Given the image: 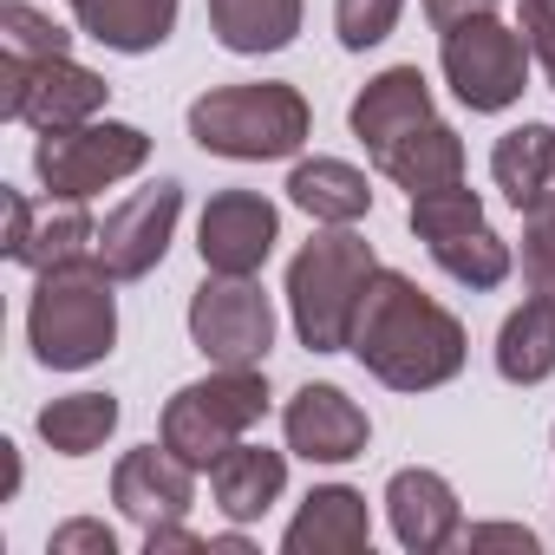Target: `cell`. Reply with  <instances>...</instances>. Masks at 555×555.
<instances>
[{
  "label": "cell",
  "mask_w": 555,
  "mask_h": 555,
  "mask_svg": "<svg viewBox=\"0 0 555 555\" xmlns=\"http://www.w3.org/2000/svg\"><path fill=\"white\" fill-rule=\"evenodd\" d=\"M353 353L399 392H418V386H438L464 366V327L425 301L405 274L379 268L373 288L360 301V321H353Z\"/></svg>",
  "instance_id": "cell-1"
},
{
  "label": "cell",
  "mask_w": 555,
  "mask_h": 555,
  "mask_svg": "<svg viewBox=\"0 0 555 555\" xmlns=\"http://www.w3.org/2000/svg\"><path fill=\"white\" fill-rule=\"evenodd\" d=\"M112 334H118V308H112V274L105 268L66 261V268L40 274L34 308H27V340H34L40 366L79 373V366L112 353Z\"/></svg>",
  "instance_id": "cell-2"
},
{
  "label": "cell",
  "mask_w": 555,
  "mask_h": 555,
  "mask_svg": "<svg viewBox=\"0 0 555 555\" xmlns=\"http://www.w3.org/2000/svg\"><path fill=\"white\" fill-rule=\"evenodd\" d=\"M373 248L360 235H321L295 255L288 268V301H295V327L314 353H340L353 347V321L360 301L373 288Z\"/></svg>",
  "instance_id": "cell-3"
},
{
  "label": "cell",
  "mask_w": 555,
  "mask_h": 555,
  "mask_svg": "<svg viewBox=\"0 0 555 555\" xmlns=\"http://www.w3.org/2000/svg\"><path fill=\"white\" fill-rule=\"evenodd\" d=\"M190 138L216 157H288L308 138L295 86H222L190 105Z\"/></svg>",
  "instance_id": "cell-4"
},
{
  "label": "cell",
  "mask_w": 555,
  "mask_h": 555,
  "mask_svg": "<svg viewBox=\"0 0 555 555\" xmlns=\"http://www.w3.org/2000/svg\"><path fill=\"white\" fill-rule=\"evenodd\" d=\"M261 412H268V386H261L248 366H222L216 379L183 386V392L170 399V412H164V444H170L183 464L209 470L229 444H242V431H248Z\"/></svg>",
  "instance_id": "cell-5"
},
{
  "label": "cell",
  "mask_w": 555,
  "mask_h": 555,
  "mask_svg": "<svg viewBox=\"0 0 555 555\" xmlns=\"http://www.w3.org/2000/svg\"><path fill=\"white\" fill-rule=\"evenodd\" d=\"M151 157V138L138 125H60V131H40V151H34V170L47 183V196H66V203H86L99 196L105 183L131 177L138 164Z\"/></svg>",
  "instance_id": "cell-6"
},
{
  "label": "cell",
  "mask_w": 555,
  "mask_h": 555,
  "mask_svg": "<svg viewBox=\"0 0 555 555\" xmlns=\"http://www.w3.org/2000/svg\"><path fill=\"white\" fill-rule=\"evenodd\" d=\"M412 229L438 255V268L457 274V282H470V288H496L509 274V248L490 235V222H483V209H477V196L464 183L412 196Z\"/></svg>",
  "instance_id": "cell-7"
},
{
  "label": "cell",
  "mask_w": 555,
  "mask_h": 555,
  "mask_svg": "<svg viewBox=\"0 0 555 555\" xmlns=\"http://www.w3.org/2000/svg\"><path fill=\"white\" fill-rule=\"evenodd\" d=\"M0 86H8L0 112L21 125H40V131L86 125L105 105V79L73 66L66 53H0Z\"/></svg>",
  "instance_id": "cell-8"
},
{
  "label": "cell",
  "mask_w": 555,
  "mask_h": 555,
  "mask_svg": "<svg viewBox=\"0 0 555 555\" xmlns=\"http://www.w3.org/2000/svg\"><path fill=\"white\" fill-rule=\"evenodd\" d=\"M522 73H529V40L509 34L503 21L470 14V21L444 27V79H451V92H457L470 112H503V105H516Z\"/></svg>",
  "instance_id": "cell-9"
},
{
  "label": "cell",
  "mask_w": 555,
  "mask_h": 555,
  "mask_svg": "<svg viewBox=\"0 0 555 555\" xmlns=\"http://www.w3.org/2000/svg\"><path fill=\"white\" fill-rule=\"evenodd\" d=\"M190 334L216 366H255L268 353V334H274L268 295L248 274H209L190 301Z\"/></svg>",
  "instance_id": "cell-10"
},
{
  "label": "cell",
  "mask_w": 555,
  "mask_h": 555,
  "mask_svg": "<svg viewBox=\"0 0 555 555\" xmlns=\"http://www.w3.org/2000/svg\"><path fill=\"white\" fill-rule=\"evenodd\" d=\"M177 209H183V190L164 177L138 196H125L105 222H99V242H92V261L112 274V282H138L151 274L170 248V229H177Z\"/></svg>",
  "instance_id": "cell-11"
},
{
  "label": "cell",
  "mask_w": 555,
  "mask_h": 555,
  "mask_svg": "<svg viewBox=\"0 0 555 555\" xmlns=\"http://www.w3.org/2000/svg\"><path fill=\"white\" fill-rule=\"evenodd\" d=\"M92 242H99V229L86 222V209H79V203H66V196L34 203V196L8 190V261H21V268L47 274V268L86 261V248H92Z\"/></svg>",
  "instance_id": "cell-12"
},
{
  "label": "cell",
  "mask_w": 555,
  "mask_h": 555,
  "mask_svg": "<svg viewBox=\"0 0 555 555\" xmlns=\"http://www.w3.org/2000/svg\"><path fill=\"white\" fill-rule=\"evenodd\" d=\"M274 248V203L255 190H222L203 209V261L209 274H255Z\"/></svg>",
  "instance_id": "cell-13"
},
{
  "label": "cell",
  "mask_w": 555,
  "mask_h": 555,
  "mask_svg": "<svg viewBox=\"0 0 555 555\" xmlns=\"http://www.w3.org/2000/svg\"><path fill=\"white\" fill-rule=\"evenodd\" d=\"M418 125H431V92H425V73L418 66H392V73H379L353 99V131L366 138L373 157H386L392 144H405Z\"/></svg>",
  "instance_id": "cell-14"
},
{
  "label": "cell",
  "mask_w": 555,
  "mask_h": 555,
  "mask_svg": "<svg viewBox=\"0 0 555 555\" xmlns=\"http://www.w3.org/2000/svg\"><path fill=\"white\" fill-rule=\"evenodd\" d=\"M288 444L314 464H340L366 451V412L340 392V386H308L288 405Z\"/></svg>",
  "instance_id": "cell-15"
},
{
  "label": "cell",
  "mask_w": 555,
  "mask_h": 555,
  "mask_svg": "<svg viewBox=\"0 0 555 555\" xmlns=\"http://www.w3.org/2000/svg\"><path fill=\"white\" fill-rule=\"evenodd\" d=\"M190 470L196 464H183L170 444L157 451V444H144V451H131L125 464H118V503L144 522V529H170V516H183V503H190Z\"/></svg>",
  "instance_id": "cell-16"
},
{
  "label": "cell",
  "mask_w": 555,
  "mask_h": 555,
  "mask_svg": "<svg viewBox=\"0 0 555 555\" xmlns=\"http://www.w3.org/2000/svg\"><path fill=\"white\" fill-rule=\"evenodd\" d=\"M79 27L112 53H151L177 27V0H73Z\"/></svg>",
  "instance_id": "cell-17"
},
{
  "label": "cell",
  "mask_w": 555,
  "mask_h": 555,
  "mask_svg": "<svg viewBox=\"0 0 555 555\" xmlns=\"http://www.w3.org/2000/svg\"><path fill=\"white\" fill-rule=\"evenodd\" d=\"M386 503H392V529L405 548H438L457 535V503H451L444 477H431V470H399Z\"/></svg>",
  "instance_id": "cell-18"
},
{
  "label": "cell",
  "mask_w": 555,
  "mask_h": 555,
  "mask_svg": "<svg viewBox=\"0 0 555 555\" xmlns=\"http://www.w3.org/2000/svg\"><path fill=\"white\" fill-rule=\"evenodd\" d=\"M282 477H288V464L274 457V451H261V444H229L216 464H209V483H216V503H222V516H261L274 496H282Z\"/></svg>",
  "instance_id": "cell-19"
},
{
  "label": "cell",
  "mask_w": 555,
  "mask_h": 555,
  "mask_svg": "<svg viewBox=\"0 0 555 555\" xmlns=\"http://www.w3.org/2000/svg\"><path fill=\"white\" fill-rule=\"evenodd\" d=\"M209 27L229 53H282L301 27V0H209Z\"/></svg>",
  "instance_id": "cell-20"
},
{
  "label": "cell",
  "mask_w": 555,
  "mask_h": 555,
  "mask_svg": "<svg viewBox=\"0 0 555 555\" xmlns=\"http://www.w3.org/2000/svg\"><path fill=\"white\" fill-rule=\"evenodd\" d=\"M496 373L503 379H548L555 373V295H535L522 301L509 321H503V340H496Z\"/></svg>",
  "instance_id": "cell-21"
},
{
  "label": "cell",
  "mask_w": 555,
  "mask_h": 555,
  "mask_svg": "<svg viewBox=\"0 0 555 555\" xmlns=\"http://www.w3.org/2000/svg\"><path fill=\"white\" fill-rule=\"evenodd\" d=\"M379 170L399 177L412 196H425V190H444V183L464 177V144H457V131H444V125L431 118V125H418L405 144H392V151L379 157Z\"/></svg>",
  "instance_id": "cell-22"
},
{
  "label": "cell",
  "mask_w": 555,
  "mask_h": 555,
  "mask_svg": "<svg viewBox=\"0 0 555 555\" xmlns=\"http://www.w3.org/2000/svg\"><path fill=\"white\" fill-rule=\"evenodd\" d=\"M288 196H295L314 222H360V216H366V203H373L366 177H360L353 164H334V157L301 164V170L288 177Z\"/></svg>",
  "instance_id": "cell-23"
},
{
  "label": "cell",
  "mask_w": 555,
  "mask_h": 555,
  "mask_svg": "<svg viewBox=\"0 0 555 555\" xmlns=\"http://www.w3.org/2000/svg\"><path fill=\"white\" fill-rule=\"evenodd\" d=\"M490 170H496V190H503L516 209H535V203L548 196V170H555V131H548V125H522V131H509V138L496 144Z\"/></svg>",
  "instance_id": "cell-24"
},
{
  "label": "cell",
  "mask_w": 555,
  "mask_h": 555,
  "mask_svg": "<svg viewBox=\"0 0 555 555\" xmlns=\"http://www.w3.org/2000/svg\"><path fill=\"white\" fill-rule=\"evenodd\" d=\"M112 425H118V399H112V392H73V399H53V405L40 412V438H47L53 451H66V457L99 451V444L112 438Z\"/></svg>",
  "instance_id": "cell-25"
},
{
  "label": "cell",
  "mask_w": 555,
  "mask_h": 555,
  "mask_svg": "<svg viewBox=\"0 0 555 555\" xmlns=\"http://www.w3.org/2000/svg\"><path fill=\"white\" fill-rule=\"evenodd\" d=\"M288 548H366V503L353 490H314L301 522L288 529Z\"/></svg>",
  "instance_id": "cell-26"
},
{
  "label": "cell",
  "mask_w": 555,
  "mask_h": 555,
  "mask_svg": "<svg viewBox=\"0 0 555 555\" xmlns=\"http://www.w3.org/2000/svg\"><path fill=\"white\" fill-rule=\"evenodd\" d=\"M399 8H405V0H334V21H340V47H353V53L379 47V40L392 34Z\"/></svg>",
  "instance_id": "cell-27"
},
{
  "label": "cell",
  "mask_w": 555,
  "mask_h": 555,
  "mask_svg": "<svg viewBox=\"0 0 555 555\" xmlns=\"http://www.w3.org/2000/svg\"><path fill=\"white\" fill-rule=\"evenodd\" d=\"M0 47L8 53H66V34L40 8H27V0H8L0 8Z\"/></svg>",
  "instance_id": "cell-28"
},
{
  "label": "cell",
  "mask_w": 555,
  "mask_h": 555,
  "mask_svg": "<svg viewBox=\"0 0 555 555\" xmlns=\"http://www.w3.org/2000/svg\"><path fill=\"white\" fill-rule=\"evenodd\" d=\"M522 268H529V282L535 295H555V203L542 196L529 209V242H522Z\"/></svg>",
  "instance_id": "cell-29"
},
{
  "label": "cell",
  "mask_w": 555,
  "mask_h": 555,
  "mask_svg": "<svg viewBox=\"0 0 555 555\" xmlns=\"http://www.w3.org/2000/svg\"><path fill=\"white\" fill-rule=\"evenodd\" d=\"M522 40H529V53L542 60V73L555 86V0H522Z\"/></svg>",
  "instance_id": "cell-30"
},
{
  "label": "cell",
  "mask_w": 555,
  "mask_h": 555,
  "mask_svg": "<svg viewBox=\"0 0 555 555\" xmlns=\"http://www.w3.org/2000/svg\"><path fill=\"white\" fill-rule=\"evenodd\" d=\"M496 0H425V14L438 21V27H457V21H470V14H490Z\"/></svg>",
  "instance_id": "cell-31"
},
{
  "label": "cell",
  "mask_w": 555,
  "mask_h": 555,
  "mask_svg": "<svg viewBox=\"0 0 555 555\" xmlns=\"http://www.w3.org/2000/svg\"><path fill=\"white\" fill-rule=\"evenodd\" d=\"M53 548H112V529H99V522H73V529L53 535Z\"/></svg>",
  "instance_id": "cell-32"
}]
</instances>
